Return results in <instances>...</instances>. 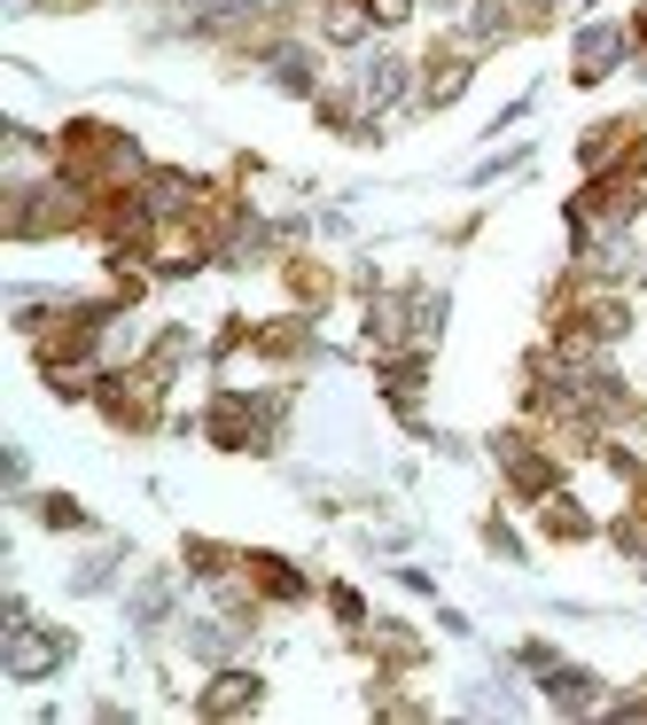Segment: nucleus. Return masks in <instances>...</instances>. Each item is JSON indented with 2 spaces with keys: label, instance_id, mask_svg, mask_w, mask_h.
<instances>
[{
  "label": "nucleus",
  "instance_id": "nucleus-1",
  "mask_svg": "<svg viewBox=\"0 0 647 725\" xmlns=\"http://www.w3.org/2000/svg\"><path fill=\"white\" fill-rule=\"evenodd\" d=\"M63 663V640L55 631H24L17 624V640H9V679H47Z\"/></svg>",
  "mask_w": 647,
  "mask_h": 725
},
{
  "label": "nucleus",
  "instance_id": "nucleus-2",
  "mask_svg": "<svg viewBox=\"0 0 647 725\" xmlns=\"http://www.w3.org/2000/svg\"><path fill=\"white\" fill-rule=\"evenodd\" d=\"M616 55H624V32H608V24H585V32H578V78L616 70Z\"/></svg>",
  "mask_w": 647,
  "mask_h": 725
},
{
  "label": "nucleus",
  "instance_id": "nucleus-3",
  "mask_svg": "<svg viewBox=\"0 0 647 725\" xmlns=\"http://www.w3.org/2000/svg\"><path fill=\"white\" fill-rule=\"evenodd\" d=\"M250 702H257V679H250V671H227V679L204 694V710H211V717H234V710H250Z\"/></svg>",
  "mask_w": 647,
  "mask_h": 725
},
{
  "label": "nucleus",
  "instance_id": "nucleus-4",
  "mask_svg": "<svg viewBox=\"0 0 647 725\" xmlns=\"http://www.w3.org/2000/svg\"><path fill=\"white\" fill-rule=\"evenodd\" d=\"M359 95L375 102V110L398 102V95H406V63H391V55H383V63H366V86H359Z\"/></svg>",
  "mask_w": 647,
  "mask_h": 725
},
{
  "label": "nucleus",
  "instance_id": "nucleus-5",
  "mask_svg": "<svg viewBox=\"0 0 647 725\" xmlns=\"http://www.w3.org/2000/svg\"><path fill=\"white\" fill-rule=\"evenodd\" d=\"M546 686H553V702H562V710H585V702H593V679H585V671H553Z\"/></svg>",
  "mask_w": 647,
  "mask_h": 725
},
{
  "label": "nucleus",
  "instance_id": "nucleus-6",
  "mask_svg": "<svg viewBox=\"0 0 647 725\" xmlns=\"http://www.w3.org/2000/svg\"><path fill=\"white\" fill-rule=\"evenodd\" d=\"M164 601H172V585H164V578H156V585H141V593H133V624H156V616H164Z\"/></svg>",
  "mask_w": 647,
  "mask_h": 725
},
{
  "label": "nucleus",
  "instance_id": "nucleus-7",
  "mask_svg": "<svg viewBox=\"0 0 647 725\" xmlns=\"http://www.w3.org/2000/svg\"><path fill=\"white\" fill-rule=\"evenodd\" d=\"M460 86H469V63H452V70H437V78H429V102H452V95H460Z\"/></svg>",
  "mask_w": 647,
  "mask_h": 725
},
{
  "label": "nucleus",
  "instance_id": "nucleus-8",
  "mask_svg": "<svg viewBox=\"0 0 647 725\" xmlns=\"http://www.w3.org/2000/svg\"><path fill=\"white\" fill-rule=\"evenodd\" d=\"M366 32V9H328V40H359Z\"/></svg>",
  "mask_w": 647,
  "mask_h": 725
},
{
  "label": "nucleus",
  "instance_id": "nucleus-9",
  "mask_svg": "<svg viewBox=\"0 0 647 725\" xmlns=\"http://www.w3.org/2000/svg\"><path fill=\"white\" fill-rule=\"evenodd\" d=\"M406 9H414V0H366V17H383V24H398Z\"/></svg>",
  "mask_w": 647,
  "mask_h": 725
},
{
  "label": "nucleus",
  "instance_id": "nucleus-10",
  "mask_svg": "<svg viewBox=\"0 0 647 725\" xmlns=\"http://www.w3.org/2000/svg\"><path fill=\"white\" fill-rule=\"evenodd\" d=\"M211 9H219V17H227V9H242V0H211Z\"/></svg>",
  "mask_w": 647,
  "mask_h": 725
}]
</instances>
